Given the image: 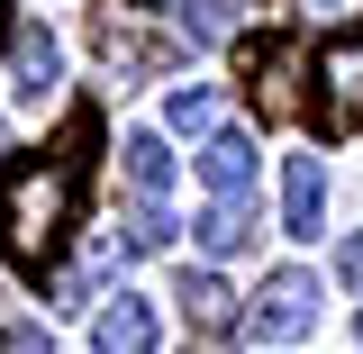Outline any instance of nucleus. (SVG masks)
<instances>
[{"instance_id": "obj_1", "label": "nucleus", "mask_w": 363, "mask_h": 354, "mask_svg": "<svg viewBox=\"0 0 363 354\" xmlns=\"http://www.w3.org/2000/svg\"><path fill=\"white\" fill-rule=\"evenodd\" d=\"M73 200H82V155L9 164V182H0V245H9V264H28V272L55 264V245L73 236Z\"/></svg>"}, {"instance_id": "obj_2", "label": "nucleus", "mask_w": 363, "mask_h": 354, "mask_svg": "<svg viewBox=\"0 0 363 354\" xmlns=\"http://www.w3.org/2000/svg\"><path fill=\"white\" fill-rule=\"evenodd\" d=\"M245 327H255L264 345L309 336V327H318V282H309V272H272L264 291H255V309H245Z\"/></svg>"}, {"instance_id": "obj_3", "label": "nucleus", "mask_w": 363, "mask_h": 354, "mask_svg": "<svg viewBox=\"0 0 363 354\" xmlns=\"http://www.w3.org/2000/svg\"><path fill=\"white\" fill-rule=\"evenodd\" d=\"M318 118L336 136L363 128V37H336L327 55H318Z\"/></svg>"}, {"instance_id": "obj_4", "label": "nucleus", "mask_w": 363, "mask_h": 354, "mask_svg": "<svg viewBox=\"0 0 363 354\" xmlns=\"http://www.w3.org/2000/svg\"><path fill=\"white\" fill-rule=\"evenodd\" d=\"M55 73H64L55 37H45V28H18V45H9V91H18L28 109H45V100H55Z\"/></svg>"}, {"instance_id": "obj_5", "label": "nucleus", "mask_w": 363, "mask_h": 354, "mask_svg": "<svg viewBox=\"0 0 363 354\" xmlns=\"http://www.w3.org/2000/svg\"><path fill=\"white\" fill-rule=\"evenodd\" d=\"M281 227L291 236H318L327 227V173H318V155H291L281 164Z\"/></svg>"}, {"instance_id": "obj_6", "label": "nucleus", "mask_w": 363, "mask_h": 354, "mask_svg": "<svg viewBox=\"0 0 363 354\" xmlns=\"http://www.w3.org/2000/svg\"><path fill=\"white\" fill-rule=\"evenodd\" d=\"M200 182L218 191V200H245V182H255V145L236 128H209V145H200Z\"/></svg>"}, {"instance_id": "obj_7", "label": "nucleus", "mask_w": 363, "mask_h": 354, "mask_svg": "<svg viewBox=\"0 0 363 354\" xmlns=\"http://www.w3.org/2000/svg\"><path fill=\"white\" fill-rule=\"evenodd\" d=\"M91 345H100V354H155V309H145V300H128V291H118L109 309L91 318Z\"/></svg>"}, {"instance_id": "obj_8", "label": "nucleus", "mask_w": 363, "mask_h": 354, "mask_svg": "<svg viewBox=\"0 0 363 354\" xmlns=\"http://www.w3.org/2000/svg\"><path fill=\"white\" fill-rule=\"evenodd\" d=\"M255 109H264V118H291V109H300V55H291V45L255 55Z\"/></svg>"}, {"instance_id": "obj_9", "label": "nucleus", "mask_w": 363, "mask_h": 354, "mask_svg": "<svg viewBox=\"0 0 363 354\" xmlns=\"http://www.w3.org/2000/svg\"><path fill=\"white\" fill-rule=\"evenodd\" d=\"M182 318H191L200 336H227V327H236V291H227L218 272H191V282H182Z\"/></svg>"}, {"instance_id": "obj_10", "label": "nucleus", "mask_w": 363, "mask_h": 354, "mask_svg": "<svg viewBox=\"0 0 363 354\" xmlns=\"http://www.w3.org/2000/svg\"><path fill=\"white\" fill-rule=\"evenodd\" d=\"M128 182L145 191V200L173 182V155H164V136H128Z\"/></svg>"}, {"instance_id": "obj_11", "label": "nucleus", "mask_w": 363, "mask_h": 354, "mask_svg": "<svg viewBox=\"0 0 363 354\" xmlns=\"http://www.w3.org/2000/svg\"><path fill=\"white\" fill-rule=\"evenodd\" d=\"M245 236H255V219H245V200H218V209L200 219V245H209V255H236Z\"/></svg>"}, {"instance_id": "obj_12", "label": "nucleus", "mask_w": 363, "mask_h": 354, "mask_svg": "<svg viewBox=\"0 0 363 354\" xmlns=\"http://www.w3.org/2000/svg\"><path fill=\"white\" fill-rule=\"evenodd\" d=\"M173 128H182V136H209V128H218V100H209V82H182V91H173Z\"/></svg>"}, {"instance_id": "obj_13", "label": "nucleus", "mask_w": 363, "mask_h": 354, "mask_svg": "<svg viewBox=\"0 0 363 354\" xmlns=\"http://www.w3.org/2000/svg\"><path fill=\"white\" fill-rule=\"evenodd\" d=\"M164 245H173V219H164V209L145 200V209L128 219V255H164Z\"/></svg>"}, {"instance_id": "obj_14", "label": "nucleus", "mask_w": 363, "mask_h": 354, "mask_svg": "<svg viewBox=\"0 0 363 354\" xmlns=\"http://www.w3.org/2000/svg\"><path fill=\"white\" fill-rule=\"evenodd\" d=\"M336 282H345V291H363V236H345V245H336Z\"/></svg>"}, {"instance_id": "obj_15", "label": "nucleus", "mask_w": 363, "mask_h": 354, "mask_svg": "<svg viewBox=\"0 0 363 354\" xmlns=\"http://www.w3.org/2000/svg\"><path fill=\"white\" fill-rule=\"evenodd\" d=\"M300 9H327V18H345V9H354V0H300Z\"/></svg>"}, {"instance_id": "obj_16", "label": "nucleus", "mask_w": 363, "mask_h": 354, "mask_svg": "<svg viewBox=\"0 0 363 354\" xmlns=\"http://www.w3.org/2000/svg\"><path fill=\"white\" fill-rule=\"evenodd\" d=\"M0 37H9V18H0Z\"/></svg>"}]
</instances>
